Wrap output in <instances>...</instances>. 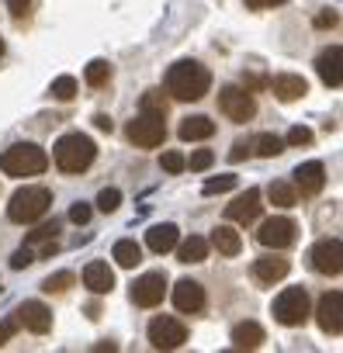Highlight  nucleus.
Here are the masks:
<instances>
[{"instance_id": "2f4dec72", "label": "nucleus", "mask_w": 343, "mask_h": 353, "mask_svg": "<svg viewBox=\"0 0 343 353\" xmlns=\"http://www.w3.org/2000/svg\"><path fill=\"white\" fill-rule=\"evenodd\" d=\"M52 97H56V101H73V97H77V80H73V77L52 80Z\"/></svg>"}, {"instance_id": "de8ad7c7", "label": "nucleus", "mask_w": 343, "mask_h": 353, "mask_svg": "<svg viewBox=\"0 0 343 353\" xmlns=\"http://www.w3.org/2000/svg\"><path fill=\"white\" fill-rule=\"evenodd\" d=\"M246 8H253V11H260V8H264V0H246Z\"/></svg>"}, {"instance_id": "a211bd4d", "label": "nucleus", "mask_w": 343, "mask_h": 353, "mask_svg": "<svg viewBox=\"0 0 343 353\" xmlns=\"http://www.w3.org/2000/svg\"><path fill=\"white\" fill-rule=\"evenodd\" d=\"M288 270H291V260H284V256H260L250 267L253 281H260V284H277V281L288 277Z\"/></svg>"}, {"instance_id": "4c0bfd02", "label": "nucleus", "mask_w": 343, "mask_h": 353, "mask_svg": "<svg viewBox=\"0 0 343 353\" xmlns=\"http://www.w3.org/2000/svg\"><path fill=\"white\" fill-rule=\"evenodd\" d=\"M212 163H215V152H212V149H198V152L191 156V170H198V173L208 170Z\"/></svg>"}, {"instance_id": "f8f14e48", "label": "nucleus", "mask_w": 343, "mask_h": 353, "mask_svg": "<svg viewBox=\"0 0 343 353\" xmlns=\"http://www.w3.org/2000/svg\"><path fill=\"white\" fill-rule=\"evenodd\" d=\"M163 294H166V277L163 274H142L135 284H132V301L139 305V308H156L159 301H163Z\"/></svg>"}, {"instance_id": "4468645a", "label": "nucleus", "mask_w": 343, "mask_h": 353, "mask_svg": "<svg viewBox=\"0 0 343 353\" xmlns=\"http://www.w3.org/2000/svg\"><path fill=\"white\" fill-rule=\"evenodd\" d=\"M260 215V191H243L239 198H233V205H226V222L236 225H250Z\"/></svg>"}, {"instance_id": "f704fd0d", "label": "nucleus", "mask_w": 343, "mask_h": 353, "mask_svg": "<svg viewBox=\"0 0 343 353\" xmlns=\"http://www.w3.org/2000/svg\"><path fill=\"white\" fill-rule=\"evenodd\" d=\"M32 8H35V0H8V11L14 21H25L32 14Z\"/></svg>"}, {"instance_id": "1a4fd4ad", "label": "nucleus", "mask_w": 343, "mask_h": 353, "mask_svg": "<svg viewBox=\"0 0 343 353\" xmlns=\"http://www.w3.org/2000/svg\"><path fill=\"white\" fill-rule=\"evenodd\" d=\"M219 108H222V114L229 118V121H236V125H243V121H250L253 114H257V104H253V94L246 90V87H222V94H219Z\"/></svg>"}, {"instance_id": "4be33fe9", "label": "nucleus", "mask_w": 343, "mask_h": 353, "mask_svg": "<svg viewBox=\"0 0 343 353\" xmlns=\"http://www.w3.org/2000/svg\"><path fill=\"white\" fill-rule=\"evenodd\" d=\"M177 225H170V222H163V225H153L149 232H146V246L153 250V253H170V250H177Z\"/></svg>"}, {"instance_id": "58836bf2", "label": "nucleus", "mask_w": 343, "mask_h": 353, "mask_svg": "<svg viewBox=\"0 0 343 353\" xmlns=\"http://www.w3.org/2000/svg\"><path fill=\"white\" fill-rule=\"evenodd\" d=\"M70 222H73V225H87V222H90V205H87V201H77V205L70 208Z\"/></svg>"}, {"instance_id": "f03ea898", "label": "nucleus", "mask_w": 343, "mask_h": 353, "mask_svg": "<svg viewBox=\"0 0 343 353\" xmlns=\"http://www.w3.org/2000/svg\"><path fill=\"white\" fill-rule=\"evenodd\" d=\"M46 166H49V156L35 142H18L0 152V170L8 176H39Z\"/></svg>"}, {"instance_id": "b1692460", "label": "nucleus", "mask_w": 343, "mask_h": 353, "mask_svg": "<svg viewBox=\"0 0 343 353\" xmlns=\"http://www.w3.org/2000/svg\"><path fill=\"white\" fill-rule=\"evenodd\" d=\"M212 246H215L222 256H236V253L243 250V239H239V232H233V225H219V229L212 232Z\"/></svg>"}, {"instance_id": "0eeeda50", "label": "nucleus", "mask_w": 343, "mask_h": 353, "mask_svg": "<svg viewBox=\"0 0 343 353\" xmlns=\"http://www.w3.org/2000/svg\"><path fill=\"white\" fill-rule=\"evenodd\" d=\"M305 260L315 274H326V277L343 274V239H319L315 246H308Z\"/></svg>"}, {"instance_id": "5701e85b", "label": "nucleus", "mask_w": 343, "mask_h": 353, "mask_svg": "<svg viewBox=\"0 0 343 353\" xmlns=\"http://www.w3.org/2000/svg\"><path fill=\"white\" fill-rule=\"evenodd\" d=\"M212 135H215V121L205 118V114H191V118L181 121V139L184 142H205Z\"/></svg>"}, {"instance_id": "c03bdc74", "label": "nucleus", "mask_w": 343, "mask_h": 353, "mask_svg": "<svg viewBox=\"0 0 343 353\" xmlns=\"http://www.w3.org/2000/svg\"><path fill=\"white\" fill-rule=\"evenodd\" d=\"M264 83H267L264 73H246V90H257V87H264Z\"/></svg>"}, {"instance_id": "72a5a7b5", "label": "nucleus", "mask_w": 343, "mask_h": 353, "mask_svg": "<svg viewBox=\"0 0 343 353\" xmlns=\"http://www.w3.org/2000/svg\"><path fill=\"white\" fill-rule=\"evenodd\" d=\"M233 188H236V176L226 173V176H212V181L205 184V194H226V191H233Z\"/></svg>"}, {"instance_id": "e433bc0d", "label": "nucleus", "mask_w": 343, "mask_h": 353, "mask_svg": "<svg viewBox=\"0 0 343 353\" xmlns=\"http://www.w3.org/2000/svg\"><path fill=\"white\" fill-rule=\"evenodd\" d=\"M59 232V222H46V225H39L35 232H28V246H35V243H42V239H52Z\"/></svg>"}, {"instance_id": "dca6fc26", "label": "nucleus", "mask_w": 343, "mask_h": 353, "mask_svg": "<svg viewBox=\"0 0 343 353\" xmlns=\"http://www.w3.org/2000/svg\"><path fill=\"white\" fill-rule=\"evenodd\" d=\"M174 308L184 312V315H195L205 308V288L198 281H177L174 288Z\"/></svg>"}, {"instance_id": "aec40b11", "label": "nucleus", "mask_w": 343, "mask_h": 353, "mask_svg": "<svg viewBox=\"0 0 343 353\" xmlns=\"http://www.w3.org/2000/svg\"><path fill=\"white\" fill-rule=\"evenodd\" d=\"M84 284H87L94 294H108V291L115 288V274H111V267H108L104 260H90V263L84 267Z\"/></svg>"}, {"instance_id": "7c9ffc66", "label": "nucleus", "mask_w": 343, "mask_h": 353, "mask_svg": "<svg viewBox=\"0 0 343 353\" xmlns=\"http://www.w3.org/2000/svg\"><path fill=\"white\" fill-rule=\"evenodd\" d=\"M139 108L149 111V114H166V97H163V90H146L142 101H139Z\"/></svg>"}, {"instance_id": "9d476101", "label": "nucleus", "mask_w": 343, "mask_h": 353, "mask_svg": "<svg viewBox=\"0 0 343 353\" xmlns=\"http://www.w3.org/2000/svg\"><path fill=\"white\" fill-rule=\"evenodd\" d=\"M257 243L271 246V250H288V246L298 243V222H291V219H267V222H260Z\"/></svg>"}, {"instance_id": "79ce46f5", "label": "nucleus", "mask_w": 343, "mask_h": 353, "mask_svg": "<svg viewBox=\"0 0 343 353\" xmlns=\"http://www.w3.org/2000/svg\"><path fill=\"white\" fill-rule=\"evenodd\" d=\"M340 25V14L336 11H322V14H315V28H336Z\"/></svg>"}, {"instance_id": "49530a36", "label": "nucleus", "mask_w": 343, "mask_h": 353, "mask_svg": "<svg viewBox=\"0 0 343 353\" xmlns=\"http://www.w3.org/2000/svg\"><path fill=\"white\" fill-rule=\"evenodd\" d=\"M94 121H97V128H101V132H111V128H115V125H111V118H108V114H97V118H94Z\"/></svg>"}, {"instance_id": "a18cd8bd", "label": "nucleus", "mask_w": 343, "mask_h": 353, "mask_svg": "<svg viewBox=\"0 0 343 353\" xmlns=\"http://www.w3.org/2000/svg\"><path fill=\"white\" fill-rule=\"evenodd\" d=\"M250 152H253V149H250V142H239V145L229 152V159H236V163H239V159H246Z\"/></svg>"}, {"instance_id": "f3484780", "label": "nucleus", "mask_w": 343, "mask_h": 353, "mask_svg": "<svg viewBox=\"0 0 343 353\" xmlns=\"http://www.w3.org/2000/svg\"><path fill=\"white\" fill-rule=\"evenodd\" d=\"M14 315H18V319H21V325H25L28 332H35V336H42V332H49V329H52V312H49L42 301H25Z\"/></svg>"}, {"instance_id": "473e14b6", "label": "nucleus", "mask_w": 343, "mask_h": 353, "mask_svg": "<svg viewBox=\"0 0 343 353\" xmlns=\"http://www.w3.org/2000/svg\"><path fill=\"white\" fill-rule=\"evenodd\" d=\"M118 205H121V191H118V188H104V191L97 194V208H101L104 215H111Z\"/></svg>"}, {"instance_id": "412c9836", "label": "nucleus", "mask_w": 343, "mask_h": 353, "mask_svg": "<svg viewBox=\"0 0 343 353\" xmlns=\"http://www.w3.org/2000/svg\"><path fill=\"white\" fill-rule=\"evenodd\" d=\"M264 339H267V332H264L260 322H236L233 325V346L236 350H260Z\"/></svg>"}, {"instance_id": "393cba45", "label": "nucleus", "mask_w": 343, "mask_h": 353, "mask_svg": "<svg viewBox=\"0 0 343 353\" xmlns=\"http://www.w3.org/2000/svg\"><path fill=\"white\" fill-rule=\"evenodd\" d=\"M267 198H271V205L274 208H295L298 205V188H291L288 181H274L271 188H267Z\"/></svg>"}, {"instance_id": "c9c22d12", "label": "nucleus", "mask_w": 343, "mask_h": 353, "mask_svg": "<svg viewBox=\"0 0 343 353\" xmlns=\"http://www.w3.org/2000/svg\"><path fill=\"white\" fill-rule=\"evenodd\" d=\"M159 166H163L166 173H181L188 163H184V156H181V152H163V156H159Z\"/></svg>"}, {"instance_id": "a19ab883", "label": "nucleus", "mask_w": 343, "mask_h": 353, "mask_svg": "<svg viewBox=\"0 0 343 353\" xmlns=\"http://www.w3.org/2000/svg\"><path fill=\"white\" fill-rule=\"evenodd\" d=\"M308 142H312V132H308V128L298 125V128L288 132V145H308Z\"/></svg>"}, {"instance_id": "ea45409f", "label": "nucleus", "mask_w": 343, "mask_h": 353, "mask_svg": "<svg viewBox=\"0 0 343 353\" xmlns=\"http://www.w3.org/2000/svg\"><path fill=\"white\" fill-rule=\"evenodd\" d=\"M18 325H21V319L18 315H11V319H4V322H0V346H4L14 332H18Z\"/></svg>"}, {"instance_id": "6ab92c4d", "label": "nucleus", "mask_w": 343, "mask_h": 353, "mask_svg": "<svg viewBox=\"0 0 343 353\" xmlns=\"http://www.w3.org/2000/svg\"><path fill=\"white\" fill-rule=\"evenodd\" d=\"M271 87H274V97L284 101V104L302 101V97L308 94V83H305V77H298V73H277V77L271 80Z\"/></svg>"}, {"instance_id": "7ed1b4c3", "label": "nucleus", "mask_w": 343, "mask_h": 353, "mask_svg": "<svg viewBox=\"0 0 343 353\" xmlns=\"http://www.w3.org/2000/svg\"><path fill=\"white\" fill-rule=\"evenodd\" d=\"M52 156H56V166H59L63 173H84V170L94 163V156H97V145H94L87 135H80V132H70V135H63V139L56 142Z\"/></svg>"}, {"instance_id": "09e8293b", "label": "nucleus", "mask_w": 343, "mask_h": 353, "mask_svg": "<svg viewBox=\"0 0 343 353\" xmlns=\"http://www.w3.org/2000/svg\"><path fill=\"white\" fill-rule=\"evenodd\" d=\"M284 0H264V8H281Z\"/></svg>"}, {"instance_id": "9b49d317", "label": "nucleus", "mask_w": 343, "mask_h": 353, "mask_svg": "<svg viewBox=\"0 0 343 353\" xmlns=\"http://www.w3.org/2000/svg\"><path fill=\"white\" fill-rule=\"evenodd\" d=\"M315 322L322 332L340 336L343 332V291H326L315 305Z\"/></svg>"}, {"instance_id": "20e7f679", "label": "nucleus", "mask_w": 343, "mask_h": 353, "mask_svg": "<svg viewBox=\"0 0 343 353\" xmlns=\"http://www.w3.org/2000/svg\"><path fill=\"white\" fill-rule=\"evenodd\" d=\"M49 205H52V194L46 188H21L8 205V219L18 225H32L49 212Z\"/></svg>"}, {"instance_id": "ddd939ff", "label": "nucleus", "mask_w": 343, "mask_h": 353, "mask_svg": "<svg viewBox=\"0 0 343 353\" xmlns=\"http://www.w3.org/2000/svg\"><path fill=\"white\" fill-rule=\"evenodd\" d=\"M315 73L326 87H340L343 83V46H329L315 56Z\"/></svg>"}, {"instance_id": "bb28decb", "label": "nucleus", "mask_w": 343, "mask_h": 353, "mask_svg": "<svg viewBox=\"0 0 343 353\" xmlns=\"http://www.w3.org/2000/svg\"><path fill=\"white\" fill-rule=\"evenodd\" d=\"M115 260H118V267H125V270H132V267H139V260H142V250L132 243V239H118L115 243Z\"/></svg>"}, {"instance_id": "39448f33", "label": "nucleus", "mask_w": 343, "mask_h": 353, "mask_svg": "<svg viewBox=\"0 0 343 353\" xmlns=\"http://www.w3.org/2000/svg\"><path fill=\"white\" fill-rule=\"evenodd\" d=\"M271 315L281 322V325H305V319L312 315V298L305 288H288L274 298L271 305Z\"/></svg>"}, {"instance_id": "f257e3e1", "label": "nucleus", "mask_w": 343, "mask_h": 353, "mask_svg": "<svg viewBox=\"0 0 343 353\" xmlns=\"http://www.w3.org/2000/svg\"><path fill=\"white\" fill-rule=\"evenodd\" d=\"M212 87V73L195 63V59H181L166 70V94L174 97V101H202Z\"/></svg>"}, {"instance_id": "c756f323", "label": "nucleus", "mask_w": 343, "mask_h": 353, "mask_svg": "<svg viewBox=\"0 0 343 353\" xmlns=\"http://www.w3.org/2000/svg\"><path fill=\"white\" fill-rule=\"evenodd\" d=\"M73 281H77V277H73L70 270H59V274H52V277L42 281V291H46V294H63V291L73 288Z\"/></svg>"}, {"instance_id": "37998d69", "label": "nucleus", "mask_w": 343, "mask_h": 353, "mask_svg": "<svg viewBox=\"0 0 343 353\" xmlns=\"http://www.w3.org/2000/svg\"><path fill=\"white\" fill-rule=\"evenodd\" d=\"M32 260H35V256H32V250H18V253L11 256V267H14V270H25Z\"/></svg>"}, {"instance_id": "423d86ee", "label": "nucleus", "mask_w": 343, "mask_h": 353, "mask_svg": "<svg viewBox=\"0 0 343 353\" xmlns=\"http://www.w3.org/2000/svg\"><path fill=\"white\" fill-rule=\"evenodd\" d=\"M125 135H128V142H132V145H139V149H156V145L166 139L163 114H149V111H142L139 118H132V121H128Z\"/></svg>"}, {"instance_id": "6e6552de", "label": "nucleus", "mask_w": 343, "mask_h": 353, "mask_svg": "<svg viewBox=\"0 0 343 353\" xmlns=\"http://www.w3.org/2000/svg\"><path fill=\"white\" fill-rule=\"evenodd\" d=\"M149 343L156 350H181L188 343V325L177 322V319H170V315H156L149 322Z\"/></svg>"}, {"instance_id": "2eb2a0df", "label": "nucleus", "mask_w": 343, "mask_h": 353, "mask_svg": "<svg viewBox=\"0 0 343 353\" xmlns=\"http://www.w3.org/2000/svg\"><path fill=\"white\" fill-rule=\"evenodd\" d=\"M295 188H298V194H305V198H315L322 188H326V166L322 163H302L298 170H295Z\"/></svg>"}, {"instance_id": "8fccbe9b", "label": "nucleus", "mask_w": 343, "mask_h": 353, "mask_svg": "<svg viewBox=\"0 0 343 353\" xmlns=\"http://www.w3.org/2000/svg\"><path fill=\"white\" fill-rule=\"evenodd\" d=\"M0 56H4V39H0Z\"/></svg>"}, {"instance_id": "cd10ccee", "label": "nucleus", "mask_w": 343, "mask_h": 353, "mask_svg": "<svg viewBox=\"0 0 343 353\" xmlns=\"http://www.w3.org/2000/svg\"><path fill=\"white\" fill-rule=\"evenodd\" d=\"M84 80H87L90 87H104V83L111 80V66H108L104 59H94V63L84 70Z\"/></svg>"}, {"instance_id": "c85d7f7f", "label": "nucleus", "mask_w": 343, "mask_h": 353, "mask_svg": "<svg viewBox=\"0 0 343 353\" xmlns=\"http://www.w3.org/2000/svg\"><path fill=\"white\" fill-rule=\"evenodd\" d=\"M281 149H284V139H277V135H257V139H253V152L264 156V159L277 156Z\"/></svg>"}, {"instance_id": "a878e982", "label": "nucleus", "mask_w": 343, "mask_h": 353, "mask_svg": "<svg viewBox=\"0 0 343 353\" xmlns=\"http://www.w3.org/2000/svg\"><path fill=\"white\" fill-rule=\"evenodd\" d=\"M208 256V243L202 236H188L184 243H177V260L181 263H202Z\"/></svg>"}]
</instances>
